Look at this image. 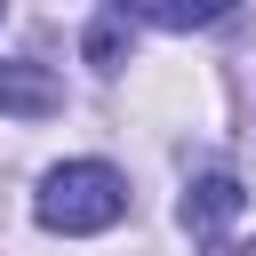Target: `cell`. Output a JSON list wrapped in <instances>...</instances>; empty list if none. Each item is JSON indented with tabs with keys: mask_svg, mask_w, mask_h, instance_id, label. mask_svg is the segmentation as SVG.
<instances>
[{
	"mask_svg": "<svg viewBox=\"0 0 256 256\" xmlns=\"http://www.w3.org/2000/svg\"><path fill=\"white\" fill-rule=\"evenodd\" d=\"M128 216V176L104 160H64L40 184V224L48 232H112Z\"/></svg>",
	"mask_w": 256,
	"mask_h": 256,
	"instance_id": "obj_1",
	"label": "cell"
},
{
	"mask_svg": "<svg viewBox=\"0 0 256 256\" xmlns=\"http://www.w3.org/2000/svg\"><path fill=\"white\" fill-rule=\"evenodd\" d=\"M240 200H248V192H240L232 176H200V184L184 192V208H176V216H184V232H192V240H224V232H232V216H240Z\"/></svg>",
	"mask_w": 256,
	"mask_h": 256,
	"instance_id": "obj_2",
	"label": "cell"
},
{
	"mask_svg": "<svg viewBox=\"0 0 256 256\" xmlns=\"http://www.w3.org/2000/svg\"><path fill=\"white\" fill-rule=\"evenodd\" d=\"M0 112L48 120V112H64V80H56L48 64H0Z\"/></svg>",
	"mask_w": 256,
	"mask_h": 256,
	"instance_id": "obj_3",
	"label": "cell"
},
{
	"mask_svg": "<svg viewBox=\"0 0 256 256\" xmlns=\"http://www.w3.org/2000/svg\"><path fill=\"white\" fill-rule=\"evenodd\" d=\"M144 16H152V24H176V32H192V24H216V16H232V0H144Z\"/></svg>",
	"mask_w": 256,
	"mask_h": 256,
	"instance_id": "obj_4",
	"label": "cell"
},
{
	"mask_svg": "<svg viewBox=\"0 0 256 256\" xmlns=\"http://www.w3.org/2000/svg\"><path fill=\"white\" fill-rule=\"evenodd\" d=\"M120 56H128V16L112 8V16H96V24H88V64H104V72H112Z\"/></svg>",
	"mask_w": 256,
	"mask_h": 256,
	"instance_id": "obj_5",
	"label": "cell"
},
{
	"mask_svg": "<svg viewBox=\"0 0 256 256\" xmlns=\"http://www.w3.org/2000/svg\"><path fill=\"white\" fill-rule=\"evenodd\" d=\"M0 16H8V0H0Z\"/></svg>",
	"mask_w": 256,
	"mask_h": 256,
	"instance_id": "obj_6",
	"label": "cell"
},
{
	"mask_svg": "<svg viewBox=\"0 0 256 256\" xmlns=\"http://www.w3.org/2000/svg\"><path fill=\"white\" fill-rule=\"evenodd\" d=\"M248 256H256V240H248Z\"/></svg>",
	"mask_w": 256,
	"mask_h": 256,
	"instance_id": "obj_7",
	"label": "cell"
}]
</instances>
